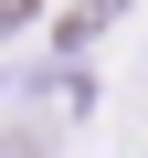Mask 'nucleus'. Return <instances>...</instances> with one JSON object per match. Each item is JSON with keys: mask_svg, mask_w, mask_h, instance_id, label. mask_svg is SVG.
I'll list each match as a JSON object with an SVG mask.
<instances>
[{"mask_svg": "<svg viewBox=\"0 0 148 158\" xmlns=\"http://www.w3.org/2000/svg\"><path fill=\"white\" fill-rule=\"evenodd\" d=\"M42 148H53L42 127H11V137H0V158H42Z\"/></svg>", "mask_w": 148, "mask_h": 158, "instance_id": "obj_1", "label": "nucleus"}]
</instances>
